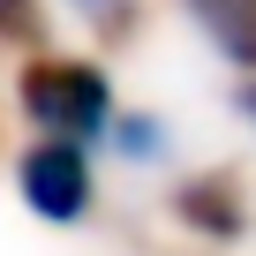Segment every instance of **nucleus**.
Returning a JSON list of instances; mask_svg holds the SVG:
<instances>
[{"label": "nucleus", "mask_w": 256, "mask_h": 256, "mask_svg": "<svg viewBox=\"0 0 256 256\" xmlns=\"http://www.w3.org/2000/svg\"><path fill=\"white\" fill-rule=\"evenodd\" d=\"M16 106L38 136H68V144H106L120 120L106 68L83 53H30L16 68Z\"/></svg>", "instance_id": "nucleus-1"}, {"label": "nucleus", "mask_w": 256, "mask_h": 256, "mask_svg": "<svg viewBox=\"0 0 256 256\" xmlns=\"http://www.w3.org/2000/svg\"><path fill=\"white\" fill-rule=\"evenodd\" d=\"M16 196L46 218V226H76L90 218L98 204V174H90V144H68V136H38L23 158H16Z\"/></svg>", "instance_id": "nucleus-2"}, {"label": "nucleus", "mask_w": 256, "mask_h": 256, "mask_svg": "<svg viewBox=\"0 0 256 256\" xmlns=\"http://www.w3.org/2000/svg\"><path fill=\"white\" fill-rule=\"evenodd\" d=\"M174 218L204 241H241L248 234V196H241L234 174H188L174 188Z\"/></svg>", "instance_id": "nucleus-3"}, {"label": "nucleus", "mask_w": 256, "mask_h": 256, "mask_svg": "<svg viewBox=\"0 0 256 256\" xmlns=\"http://www.w3.org/2000/svg\"><path fill=\"white\" fill-rule=\"evenodd\" d=\"M181 16L211 38L218 60H234L241 76H256V0H181Z\"/></svg>", "instance_id": "nucleus-4"}, {"label": "nucleus", "mask_w": 256, "mask_h": 256, "mask_svg": "<svg viewBox=\"0 0 256 256\" xmlns=\"http://www.w3.org/2000/svg\"><path fill=\"white\" fill-rule=\"evenodd\" d=\"M106 144H120L128 158H166V120H151V113H120Z\"/></svg>", "instance_id": "nucleus-5"}, {"label": "nucleus", "mask_w": 256, "mask_h": 256, "mask_svg": "<svg viewBox=\"0 0 256 256\" xmlns=\"http://www.w3.org/2000/svg\"><path fill=\"white\" fill-rule=\"evenodd\" d=\"M46 38V0H0V46H38Z\"/></svg>", "instance_id": "nucleus-6"}, {"label": "nucleus", "mask_w": 256, "mask_h": 256, "mask_svg": "<svg viewBox=\"0 0 256 256\" xmlns=\"http://www.w3.org/2000/svg\"><path fill=\"white\" fill-rule=\"evenodd\" d=\"M76 8H83V16L106 30V38H120L128 23H136V0H76Z\"/></svg>", "instance_id": "nucleus-7"}, {"label": "nucleus", "mask_w": 256, "mask_h": 256, "mask_svg": "<svg viewBox=\"0 0 256 256\" xmlns=\"http://www.w3.org/2000/svg\"><path fill=\"white\" fill-rule=\"evenodd\" d=\"M241 113H248V128H256V76L241 83Z\"/></svg>", "instance_id": "nucleus-8"}]
</instances>
